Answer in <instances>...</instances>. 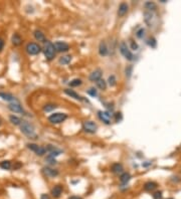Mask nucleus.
<instances>
[{
	"mask_svg": "<svg viewBox=\"0 0 181 199\" xmlns=\"http://www.w3.org/2000/svg\"><path fill=\"white\" fill-rule=\"evenodd\" d=\"M20 130L25 136H27L29 139H36L37 135L35 133V129L32 124H30L27 121H22L20 124Z\"/></svg>",
	"mask_w": 181,
	"mask_h": 199,
	"instance_id": "nucleus-1",
	"label": "nucleus"
},
{
	"mask_svg": "<svg viewBox=\"0 0 181 199\" xmlns=\"http://www.w3.org/2000/svg\"><path fill=\"white\" fill-rule=\"evenodd\" d=\"M43 52H45V58L47 60H53V57L55 56V46H53V43L50 42V41L46 40L45 42V47H43Z\"/></svg>",
	"mask_w": 181,
	"mask_h": 199,
	"instance_id": "nucleus-2",
	"label": "nucleus"
},
{
	"mask_svg": "<svg viewBox=\"0 0 181 199\" xmlns=\"http://www.w3.org/2000/svg\"><path fill=\"white\" fill-rule=\"evenodd\" d=\"M68 118V115L65 113H55V114L50 115L48 117V121L51 124H60V123L65 122Z\"/></svg>",
	"mask_w": 181,
	"mask_h": 199,
	"instance_id": "nucleus-3",
	"label": "nucleus"
},
{
	"mask_svg": "<svg viewBox=\"0 0 181 199\" xmlns=\"http://www.w3.org/2000/svg\"><path fill=\"white\" fill-rule=\"evenodd\" d=\"M119 48H120V52L122 53V55H123L126 60H134V56H133V55H132L131 50H129V47H128V45H127L126 42L122 41V42L120 43Z\"/></svg>",
	"mask_w": 181,
	"mask_h": 199,
	"instance_id": "nucleus-4",
	"label": "nucleus"
},
{
	"mask_svg": "<svg viewBox=\"0 0 181 199\" xmlns=\"http://www.w3.org/2000/svg\"><path fill=\"white\" fill-rule=\"evenodd\" d=\"M25 50L29 55H36L41 51V47L35 42H29L26 45Z\"/></svg>",
	"mask_w": 181,
	"mask_h": 199,
	"instance_id": "nucleus-5",
	"label": "nucleus"
},
{
	"mask_svg": "<svg viewBox=\"0 0 181 199\" xmlns=\"http://www.w3.org/2000/svg\"><path fill=\"white\" fill-rule=\"evenodd\" d=\"M27 148L29 150H31L32 152H34L37 156H43L46 153V149L42 146H38V145L34 144V143H29L26 145Z\"/></svg>",
	"mask_w": 181,
	"mask_h": 199,
	"instance_id": "nucleus-6",
	"label": "nucleus"
},
{
	"mask_svg": "<svg viewBox=\"0 0 181 199\" xmlns=\"http://www.w3.org/2000/svg\"><path fill=\"white\" fill-rule=\"evenodd\" d=\"M98 126L95 122L93 121H85L83 124V130L89 134H95L97 132Z\"/></svg>",
	"mask_w": 181,
	"mask_h": 199,
	"instance_id": "nucleus-7",
	"label": "nucleus"
},
{
	"mask_svg": "<svg viewBox=\"0 0 181 199\" xmlns=\"http://www.w3.org/2000/svg\"><path fill=\"white\" fill-rule=\"evenodd\" d=\"M53 46H55V51H58V52H67L70 50V45L65 41H57L53 44Z\"/></svg>",
	"mask_w": 181,
	"mask_h": 199,
	"instance_id": "nucleus-8",
	"label": "nucleus"
},
{
	"mask_svg": "<svg viewBox=\"0 0 181 199\" xmlns=\"http://www.w3.org/2000/svg\"><path fill=\"white\" fill-rule=\"evenodd\" d=\"M98 117H99V119L101 120L102 122H104L106 125L111 124L112 116L109 112H106V111H100V112L98 113Z\"/></svg>",
	"mask_w": 181,
	"mask_h": 199,
	"instance_id": "nucleus-9",
	"label": "nucleus"
},
{
	"mask_svg": "<svg viewBox=\"0 0 181 199\" xmlns=\"http://www.w3.org/2000/svg\"><path fill=\"white\" fill-rule=\"evenodd\" d=\"M8 109L10 110L11 112H13V113H20V114H25V112H24V110L22 109L21 105L19 104V102L10 103V104L8 105Z\"/></svg>",
	"mask_w": 181,
	"mask_h": 199,
	"instance_id": "nucleus-10",
	"label": "nucleus"
},
{
	"mask_svg": "<svg viewBox=\"0 0 181 199\" xmlns=\"http://www.w3.org/2000/svg\"><path fill=\"white\" fill-rule=\"evenodd\" d=\"M43 173H45V175L46 177H48V178H55V177H57L58 174V170L57 169H53V168H50V167H45V168L42 169Z\"/></svg>",
	"mask_w": 181,
	"mask_h": 199,
	"instance_id": "nucleus-11",
	"label": "nucleus"
},
{
	"mask_svg": "<svg viewBox=\"0 0 181 199\" xmlns=\"http://www.w3.org/2000/svg\"><path fill=\"white\" fill-rule=\"evenodd\" d=\"M62 191H63V188L62 185H60V184H57V185L53 186V188L51 189V192L50 194L52 195V197L55 198H60V196H62Z\"/></svg>",
	"mask_w": 181,
	"mask_h": 199,
	"instance_id": "nucleus-12",
	"label": "nucleus"
},
{
	"mask_svg": "<svg viewBox=\"0 0 181 199\" xmlns=\"http://www.w3.org/2000/svg\"><path fill=\"white\" fill-rule=\"evenodd\" d=\"M103 75V72L102 70H100V68H98V70H95L94 72L90 75V80H92V82H98L99 80H101Z\"/></svg>",
	"mask_w": 181,
	"mask_h": 199,
	"instance_id": "nucleus-13",
	"label": "nucleus"
},
{
	"mask_svg": "<svg viewBox=\"0 0 181 199\" xmlns=\"http://www.w3.org/2000/svg\"><path fill=\"white\" fill-rule=\"evenodd\" d=\"M0 98H1L2 100L6 101V102H9V103L18 102V101H17V99H16L15 97H14L13 95L8 94V93H0Z\"/></svg>",
	"mask_w": 181,
	"mask_h": 199,
	"instance_id": "nucleus-14",
	"label": "nucleus"
},
{
	"mask_svg": "<svg viewBox=\"0 0 181 199\" xmlns=\"http://www.w3.org/2000/svg\"><path fill=\"white\" fill-rule=\"evenodd\" d=\"M128 8H129L128 4L125 3V2H123V3L120 4V5H119V8H118V16H119V17L124 16L125 14H126L127 12H128Z\"/></svg>",
	"mask_w": 181,
	"mask_h": 199,
	"instance_id": "nucleus-15",
	"label": "nucleus"
},
{
	"mask_svg": "<svg viewBox=\"0 0 181 199\" xmlns=\"http://www.w3.org/2000/svg\"><path fill=\"white\" fill-rule=\"evenodd\" d=\"M11 42L14 46H19L21 43H22V37H21L18 33H14L13 35H12Z\"/></svg>",
	"mask_w": 181,
	"mask_h": 199,
	"instance_id": "nucleus-16",
	"label": "nucleus"
},
{
	"mask_svg": "<svg viewBox=\"0 0 181 199\" xmlns=\"http://www.w3.org/2000/svg\"><path fill=\"white\" fill-rule=\"evenodd\" d=\"M65 93L67 94L68 96H70V98H74L75 100H79V101H83V98L80 97V96L78 94V93H75L74 90H70V88H65Z\"/></svg>",
	"mask_w": 181,
	"mask_h": 199,
	"instance_id": "nucleus-17",
	"label": "nucleus"
},
{
	"mask_svg": "<svg viewBox=\"0 0 181 199\" xmlns=\"http://www.w3.org/2000/svg\"><path fill=\"white\" fill-rule=\"evenodd\" d=\"M130 180H131V174L128 173V172H124V173H122V175L120 176V181H121V183L123 184V185H126Z\"/></svg>",
	"mask_w": 181,
	"mask_h": 199,
	"instance_id": "nucleus-18",
	"label": "nucleus"
},
{
	"mask_svg": "<svg viewBox=\"0 0 181 199\" xmlns=\"http://www.w3.org/2000/svg\"><path fill=\"white\" fill-rule=\"evenodd\" d=\"M99 53H100V55H102V56H106L108 55V47H107V44L105 41H101V43H100Z\"/></svg>",
	"mask_w": 181,
	"mask_h": 199,
	"instance_id": "nucleus-19",
	"label": "nucleus"
},
{
	"mask_svg": "<svg viewBox=\"0 0 181 199\" xmlns=\"http://www.w3.org/2000/svg\"><path fill=\"white\" fill-rule=\"evenodd\" d=\"M123 170H124V169H123V165H122V164H120V163H115L111 167V171L113 172V173H115V174L122 173V172H123Z\"/></svg>",
	"mask_w": 181,
	"mask_h": 199,
	"instance_id": "nucleus-20",
	"label": "nucleus"
},
{
	"mask_svg": "<svg viewBox=\"0 0 181 199\" xmlns=\"http://www.w3.org/2000/svg\"><path fill=\"white\" fill-rule=\"evenodd\" d=\"M157 188V184L155 182H152V181H149V182H146L145 185H144V189L146 191H153L154 189Z\"/></svg>",
	"mask_w": 181,
	"mask_h": 199,
	"instance_id": "nucleus-21",
	"label": "nucleus"
},
{
	"mask_svg": "<svg viewBox=\"0 0 181 199\" xmlns=\"http://www.w3.org/2000/svg\"><path fill=\"white\" fill-rule=\"evenodd\" d=\"M34 37H35V39L36 40H38V41H43V42H45V34H43L42 32H41L40 30H35L34 31Z\"/></svg>",
	"mask_w": 181,
	"mask_h": 199,
	"instance_id": "nucleus-22",
	"label": "nucleus"
},
{
	"mask_svg": "<svg viewBox=\"0 0 181 199\" xmlns=\"http://www.w3.org/2000/svg\"><path fill=\"white\" fill-rule=\"evenodd\" d=\"M70 61H72V56L70 55H63L60 58L58 63H60V65H68Z\"/></svg>",
	"mask_w": 181,
	"mask_h": 199,
	"instance_id": "nucleus-23",
	"label": "nucleus"
},
{
	"mask_svg": "<svg viewBox=\"0 0 181 199\" xmlns=\"http://www.w3.org/2000/svg\"><path fill=\"white\" fill-rule=\"evenodd\" d=\"M9 120H10V122H11L13 125H15V126H18V125H20L21 123H22V121H21L20 118L14 116V115H11V116L9 117Z\"/></svg>",
	"mask_w": 181,
	"mask_h": 199,
	"instance_id": "nucleus-24",
	"label": "nucleus"
},
{
	"mask_svg": "<svg viewBox=\"0 0 181 199\" xmlns=\"http://www.w3.org/2000/svg\"><path fill=\"white\" fill-rule=\"evenodd\" d=\"M0 168H2L3 170H9V169H11V162L8 160L2 161L0 163Z\"/></svg>",
	"mask_w": 181,
	"mask_h": 199,
	"instance_id": "nucleus-25",
	"label": "nucleus"
},
{
	"mask_svg": "<svg viewBox=\"0 0 181 199\" xmlns=\"http://www.w3.org/2000/svg\"><path fill=\"white\" fill-rule=\"evenodd\" d=\"M145 8L148 9L149 11H154L156 9V4L154 3V2H151V1L146 2V3H145Z\"/></svg>",
	"mask_w": 181,
	"mask_h": 199,
	"instance_id": "nucleus-26",
	"label": "nucleus"
},
{
	"mask_svg": "<svg viewBox=\"0 0 181 199\" xmlns=\"http://www.w3.org/2000/svg\"><path fill=\"white\" fill-rule=\"evenodd\" d=\"M97 87L100 88V90H106V88H107V83L105 82L104 80H99L97 82Z\"/></svg>",
	"mask_w": 181,
	"mask_h": 199,
	"instance_id": "nucleus-27",
	"label": "nucleus"
},
{
	"mask_svg": "<svg viewBox=\"0 0 181 199\" xmlns=\"http://www.w3.org/2000/svg\"><path fill=\"white\" fill-rule=\"evenodd\" d=\"M83 83L82 80H80V78H75V80H73L72 82L70 83V87H79Z\"/></svg>",
	"mask_w": 181,
	"mask_h": 199,
	"instance_id": "nucleus-28",
	"label": "nucleus"
},
{
	"mask_svg": "<svg viewBox=\"0 0 181 199\" xmlns=\"http://www.w3.org/2000/svg\"><path fill=\"white\" fill-rule=\"evenodd\" d=\"M55 108H57V106H55V105L47 104V105H45V107H43V111H45V112H51V111L55 110Z\"/></svg>",
	"mask_w": 181,
	"mask_h": 199,
	"instance_id": "nucleus-29",
	"label": "nucleus"
},
{
	"mask_svg": "<svg viewBox=\"0 0 181 199\" xmlns=\"http://www.w3.org/2000/svg\"><path fill=\"white\" fill-rule=\"evenodd\" d=\"M108 83H109L110 87H115L117 83V80H116V78H115V75H110L109 78H108Z\"/></svg>",
	"mask_w": 181,
	"mask_h": 199,
	"instance_id": "nucleus-30",
	"label": "nucleus"
},
{
	"mask_svg": "<svg viewBox=\"0 0 181 199\" xmlns=\"http://www.w3.org/2000/svg\"><path fill=\"white\" fill-rule=\"evenodd\" d=\"M88 95H90V97H97L98 96V92H97V90L95 88H90L89 91H88Z\"/></svg>",
	"mask_w": 181,
	"mask_h": 199,
	"instance_id": "nucleus-31",
	"label": "nucleus"
},
{
	"mask_svg": "<svg viewBox=\"0 0 181 199\" xmlns=\"http://www.w3.org/2000/svg\"><path fill=\"white\" fill-rule=\"evenodd\" d=\"M145 35V29L144 28H140L138 31L136 32V36L138 38H143V36Z\"/></svg>",
	"mask_w": 181,
	"mask_h": 199,
	"instance_id": "nucleus-32",
	"label": "nucleus"
},
{
	"mask_svg": "<svg viewBox=\"0 0 181 199\" xmlns=\"http://www.w3.org/2000/svg\"><path fill=\"white\" fill-rule=\"evenodd\" d=\"M147 43L151 46V47H155V46H156V39L153 38V37L149 38L148 41H147Z\"/></svg>",
	"mask_w": 181,
	"mask_h": 199,
	"instance_id": "nucleus-33",
	"label": "nucleus"
},
{
	"mask_svg": "<svg viewBox=\"0 0 181 199\" xmlns=\"http://www.w3.org/2000/svg\"><path fill=\"white\" fill-rule=\"evenodd\" d=\"M162 192L161 191H157V192H155L153 194V198L154 199H162Z\"/></svg>",
	"mask_w": 181,
	"mask_h": 199,
	"instance_id": "nucleus-34",
	"label": "nucleus"
},
{
	"mask_svg": "<svg viewBox=\"0 0 181 199\" xmlns=\"http://www.w3.org/2000/svg\"><path fill=\"white\" fill-rule=\"evenodd\" d=\"M132 70H133V68H132L131 65H129L128 68H126V70H125V72H126V75L128 78H130L131 77V75H132Z\"/></svg>",
	"mask_w": 181,
	"mask_h": 199,
	"instance_id": "nucleus-35",
	"label": "nucleus"
},
{
	"mask_svg": "<svg viewBox=\"0 0 181 199\" xmlns=\"http://www.w3.org/2000/svg\"><path fill=\"white\" fill-rule=\"evenodd\" d=\"M122 114L121 113H117V114H115V119H116V121L117 122H120L122 120Z\"/></svg>",
	"mask_w": 181,
	"mask_h": 199,
	"instance_id": "nucleus-36",
	"label": "nucleus"
},
{
	"mask_svg": "<svg viewBox=\"0 0 181 199\" xmlns=\"http://www.w3.org/2000/svg\"><path fill=\"white\" fill-rule=\"evenodd\" d=\"M138 47H139L138 44H137L136 42H134V41H132V42H131V48H132V50H138Z\"/></svg>",
	"mask_w": 181,
	"mask_h": 199,
	"instance_id": "nucleus-37",
	"label": "nucleus"
},
{
	"mask_svg": "<svg viewBox=\"0 0 181 199\" xmlns=\"http://www.w3.org/2000/svg\"><path fill=\"white\" fill-rule=\"evenodd\" d=\"M3 48H4V40L0 37V52L3 50Z\"/></svg>",
	"mask_w": 181,
	"mask_h": 199,
	"instance_id": "nucleus-38",
	"label": "nucleus"
},
{
	"mask_svg": "<svg viewBox=\"0 0 181 199\" xmlns=\"http://www.w3.org/2000/svg\"><path fill=\"white\" fill-rule=\"evenodd\" d=\"M40 199H50V195L48 194H41L40 195Z\"/></svg>",
	"mask_w": 181,
	"mask_h": 199,
	"instance_id": "nucleus-39",
	"label": "nucleus"
},
{
	"mask_svg": "<svg viewBox=\"0 0 181 199\" xmlns=\"http://www.w3.org/2000/svg\"><path fill=\"white\" fill-rule=\"evenodd\" d=\"M68 199H83V198L80 197V196H78V195H72Z\"/></svg>",
	"mask_w": 181,
	"mask_h": 199,
	"instance_id": "nucleus-40",
	"label": "nucleus"
},
{
	"mask_svg": "<svg viewBox=\"0 0 181 199\" xmlns=\"http://www.w3.org/2000/svg\"><path fill=\"white\" fill-rule=\"evenodd\" d=\"M0 125H1V120H0Z\"/></svg>",
	"mask_w": 181,
	"mask_h": 199,
	"instance_id": "nucleus-41",
	"label": "nucleus"
},
{
	"mask_svg": "<svg viewBox=\"0 0 181 199\" xmlns=\"http://www.w3.org/2000/svg\"><path fill=\"white\" fill-rule=\"evenodd\" d=\"M168 199H173V198H168Z\"/></svg>",
	"mask_w": 181,
	"mask_h": 199,
	"instance_id": "nucleus-42",
	"label": "nucleus"
}]
</instances>
